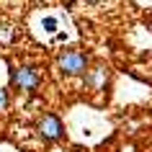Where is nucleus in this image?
I'll return each mask as SVG.
<instances>
[{
  "label": "nucleus",
  "instance_id": "obj_1",
  "mask_svg": "<svg viewBox=\"0 0 152 152\" xmlns=\"http://www.w3.org/2000/svg\"><path fill=\"white\" fill-rule=\"evenodd\" d=\"M57 67H59L62 75H70V77L85 75L88 72V54H83L77 49H67L57 57Z\"/></svg>",
  "mask_w": 152,
  "mask_h": 152
},
{
  "label": "nucleus",
  "instance_id": "obj_2",
  "mask_svg": "<svg viewBox=\"0 0 152 152\" xmlns=\"http://www.w3.org/2000/svg\"><path fill=\"white\" fill-rule=\"evenodd\" d=\"M10 83L21 93H34V90L39 88V83H41V75L31 64H21V67H16V70L10 72Z\"/></svg>",
  "mask_w": 152,
  "mask_h": 152
},
{
  "label": "nucleus",
  "instance_id": "obj_3",
  "mask_svg": "<svg viewBox=\"0 0 152 152\" xmlns=\"http://www.w3.org/2000/svg\"><path fill=\"white\" fill-rule=\"evenodd\" d=\"M36 134L44 139V142H57V139H62L64 134V124L62 119L57 116V113H44V116H39V121H36Z\"/></svg>",
  "mask_w": 152,
  "mask_h": 152
},
{
  "label": "nucleus",
  "instance_id": "obj_4",
  "mask_svg": "<svg viewBox=\"0 0 152 152\" xmlns=\"http://www.w3.org/2000/svg\"><path fill=\"white\" fill-rule=\"evenodd\" d=\"M106 80H108V70H106V67H93V70L85 72L83 85H85L88 90H103Z\"/></svg>",
  "mask_w": 152,
  "mask_h": 152
},
{
  "label": "nucleus",
  "instance_id": "obj_5",
  "mask_svg": "<svg viewBox=\"0 0 152 152\" xmlns=\"http://www.w3.org/2000/svg\"><path fill=\"white\" fill-rule=\"evenodd\" d=\"M13 36H16L13 26H8V23H0V47H8L10 41H13Z\"/></svg>",
  "mask_w": 152,
  "mask_h": 152
},
{
  "label": "nucleus",
  "instance_id": "obj_6",
  "mask_svg": "<svg viewBox=\"0 0 152 152\" xmlns=\"http://www.w3.org/2000/svg\"><path fill=\"white\" fill-rule=\"evenodd\" d=\"M8 106H10V93H8V88L0 85V113L8 111Z\"/></svg>",
  "mask_w": 152,
  "mask_h": 152
},
{
  "label": "nucleus",
  "instance_id": "obj_7",
  "mask_svg": "<svg viewBox=\"0 0 152 152\" xmlns=\"http://www.w3.org/2000/svg\"><path fill=\"white\" fill-rule=\"evenodd\" d=\"M44 31H49V34L57 31V18L54 16H47V18H44Z\"/></svg>",
  "mask_w": 152,
  "mask_h": 152
},
{
  "label": "nucleus",
  "instance_id": "obj_8",
  "mask_svg": "<svg viewBox=\"0 0 152 152\" xmlns=\"http://www.w3.org/2000/svg\"><path fill=\"white\" fill-rule=\"evenodd\" d=\"M85 3H96V0H85Z\"/></svg>",
  "mask_w": 152,
  "mask_h": 152
}]
</instances>
